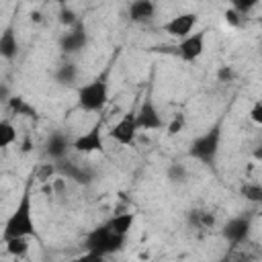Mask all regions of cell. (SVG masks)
<instances>
[{
  "label": "cell",
  "instance_id": "cell-30",
  "mask_svg": "<svg viewBox=\"0 0 262 262\" xmlns=\"http://www.w3.org/2000/svg\"><path fill=\"white\" fill-rule=\"evenodd\" d=\"M74 262H104V256H98V254H92V252H84Z\"/></svg>",
  "mask_w": 262,
  "mask_h": 262
},
{
  "label": "cell",
  "instance_id": "cell-13",
  "mask_svg": "<svg viewBox=\"0 0 262 262\" xmlns=\"http://www.w3.org/2000/svg\"><path fill=\"white\" fill-rule=\"evenodd\" d=\"M70 147H72L70 137L63 135V133H59V131L51 133V135L47 137V141H45V154H47L51 160H55V162L63 160Z\"/></svg>",
  "mask_w": 262,
  "mask_h": 262
},
{
  "label": "cell",
  "instance_id": "cell-15",
  "mask_svg": "<svg viewBox=\"0 0 262 262\" xmlns=\"http://www.w3.org/2000/svg\"><path fill=\"white\" fill-rule=\"evenodd\" d=\"M156 16V4L151 0H135L129 4V18L133 23H149Z\"/></svg>",
  "mask_w": 262,
  "mask_h": 262
},
{
  "label": "cell",
  "instance_id": "cell-3",
  "mask_svg": "<svg viewBox=\"0 0 262 262\" xmlns=\"http://www.w3.org/2000/svg\"><path fill=\"white\" fill-rule=\"evenodd\" d=\"M125 242H127V235H119L111 231L106 223H102L92 231H88V235L84 237V250L98 256H108V254L121 252L125 248Z\"/></svg>",
  "mask_w": 262,
  "mask_h": 262
},
{
  "label": "cell",
  "instance_id": "cell-8",
  "mask_svg": "<svg viewBox=\"0 0 262 262\" xmlns=\"http://www.w3.org/2000/svg\"><path fill=\"white\" fill-rule=\"evenodd\" d=\"M205 37H207V31H196V33H190L188 37L180 39V43L176 45L178 57L186 63L196 61L205 51Z\"/></svg>",
  "mask_w": 262,
  "mask_h": 262
},
{
  "label": "cell",
  "instance_id": "cell-28",
  "mask_svg": "<svg viewBox=\"0 0 262 262\" xmlns=\"http://www.w3.org/2000/svg\"><path fill=\"white\" fill-rule=\"evenodd\" d=\"M223 16H225V20H227L231 27H239V25H242V16H239L231 6L225 10V14H223Z\"/></svg>",
  "mask_w": 262,
  "mask_h": 262
},
{
  "label": "cell",
  "instance_id": "cell-4",
  "mask_svg": "<svg viewBox=\"0 0 262 262\" xmlns=\"http://www.w3.org/2000/svg\"><path fill=\"white\" fill-rule=\"evenodd\" d=\"M108 102V82L104 76L94 78L78 88V108L86 113H100Z\"/></svg>",
  "mask_w": 262,
  "mask_h": 262
},
{
  "label": "cell",
  "instance_id": "cell-20",
  "mask_svg": "<svg viewBox=\"0 0 262 262\" xmlns=\"http://www.w3.org/2000/svg\"><path fill=\"white\" fill-rule=\"evenodd\" d=\"M6 246V252L14 258H23L27 252H29V239L27 237H16V239H8L4 242Z\"/></svg>",
  "mask_w": 262,
  "mask_h": 262
},
{
  "label": "cell",
  "instance_id": "cell-9",
  "mask_svg": "<svg viewBox=\"0 0 262 262\" xmlns=\"http://www.w3.org/2000/svg\"><path fill=\"white\" fill-rule=\"evenodd\" d=\"M250 229H252V221H250V217L239 215V217H231V219L223 225L221 235H223V239H225L229 246H239L242 242L248 239Z\"/></svg>",
  "mask_w": 262,
  "mask_h": 262
},
{
  "label": "cell",
  "instance_id": "cell-24",
  "mask_svg": "<svg viewBox=\"0 0 262 262\" xmlns=\"http://www.w3.org/2000/svg\"><path fill=\"white\" fill-rule=\"evenodd\" d=\"M190 221H192V225H196L201 229H207L215 223V217L211 213H205V211H190Z\"/></svg>",
  "mask_w": 262,
  "mask_h": 262
},
{
  "label": "cell",
  "instance_id": "cell-21",
  "mask_svg": "<svg viewBox=\"0 0 262 262\" xmlns=\"http://www.w3.org/2000/svg\"><path fill=\"white\" fill-rule=\"evenodd\" d=\"M239 194L250 201V203H262V186L258 182H246L242 188H239Z\"/></svg>",
  "mask_w": 262,
  "mask_h": 262
},
{
  "label": "cell",
  "instance_id": "cell-12",
  "mask_svg": "<svg viewBox=\"0 0 262 262\" xmlns=\"http://www.w3.org/2000/svg\"><path fill=\"white\" fill-rule=\"evenodd\" d=\"M55 170L61 174V176H66L68 180H74V182H78V184H90L92 182V172L86 168V166H80V164H76V162H72V160H59L57 164H55Z\"/></svg>",
  "mask_w": 262,
  "mask_h": 262
},
{
  "label": "cell",
  "instance_id": "cell-7",
  "mask_svg": "<svg viewBox=\"0 0 262 262\" xmlns=\"http://www.w3.org/2000/svg\"><path fill=\"white\" fill-rule=\"evenodd\" d=\"M72 147L78 154H94V151H102L104 149V135H102V123H94L86 133L78 135L72 141Z\"/></svg>",
  "mask_w": 262,
  "mask_h": 262
},
{
  "label": "cell",
  "instance_id": "cell-32",
  "mask_svg": "<svg viewBox=\"0 0 262 262\" xmlns=\"http://www.w3.org/2000/svg\"><path fill=\"white\" fill-rule=\"evenodd\" d=\"M219 262H229V256H223V258H221Z\"/></svg>",
  "mask_w": 262,
  "mask_h": 262
},
{
  "label": "cell",
  "instance_id": "cell-23",
  "mask_svg": "<svg viewBox=\"0 0 262 262\" xmlns=\"http://www.w3.org/2000/svg\"><path fill=\"white\" fill-rule=\"evenodd\" d=\"M57 20H59V25L61 27H66V29H70V27H74L80 18H78V14L70 8V6H66V4H61L59 6V12H57Z\"/></svg>",
  "mask_w": 262,
  "mask_h": 262
},
{
  "label": "cell",
  "instance_id": "cell-31",
  "mask_svg": "<svg viewBox=\"0 0 262 262\" xmlns=\"http://www.w3.org/2000/svg\"><path fill=\"white\" fill-rule=\"evenodd\" d=\"M10 86L6 84V82H0V104H8V100H10Z\"/></svg>",
  "mask_w": 262,
  "mask_h": 262
},
{
  "label": "cell",
  "instance_id": "cell-11",
  "mask_svg": "<svg viewBox=\"0 0 262 262\" xmlns=\"http://www.w3.org/2000/svg\"><path fill=\"white\" fill-rule=\"evenodd\" d=\"M196 23H199V14L196 12H180V14L172 16L164 25V31L174 39H184V37H188L192 33Z\"/></svg>",
  "mask_w": 262,
  "mask_h": 262
},
{
  "label": "cell",
  "instance_id": "cell-25",
  "mask_svg": "<svg viewBox=\"0 0 262 262\" xmlns=\"http://www.w3.org/2000/svg\"><path fill=\"white\" fill-rule=\"evenodd\" d=\"M184 123H186L184 115H182V113H176V115L172 117V121L168 123V135H170V137L178 135V133H180V131L184 129Z\"/></svg>",
  "mask_w": 262,
  "mask_h": 262
},
{
  "label": "cell",
  "instance_id": "cell-29",
  "mask_svg": "<svg viewBox=\"0 0 262 262\" xmlns=\"http://www.w3.org/2000/svg\"><path fill=\"white\" fill-rule=\"evenodd\" d=\"M250 119H252L256 125H262V102H260V100L254 102V106H252V111H250Z\"/></svg>",
  "mask_w": 262,
  "mask_h": 262
},
{
  "label": "cell",
  "instance_id": "cell-16",
  "mask_svg": "<svg viewBox=\"0 0 262 262\" xmlns=\"http://www.w3.org/2000/svg\"><path fill=\"white\" fill-rule=\"evenodd\" d=\"M133 223H135V215L133 213H119V215H115V217H111L106 221L108 229L115 231V233H119V235H127L131 231Z\"/></svg>",
  "mask_w": 262,
  "mask_h": 262
},
{
  "label": "cell",
  "instance_id": "cell-18",
  "mask_svg": "<svg viewBox=\"0 0 262 262\" xmlns=\"http://www.w3.org/2000/svg\"><path fill=\"white\" fill-rule=\"evenodd\" d=\"M8 108L20 117H37V111L35 106L25 98V96H10L8 100Z\"/></svg>",
  "mask_w": 262,
  "mask_h": 262
},
{
  "label": "cell",
  "instance_id": "cell-19",
  "mask_svg": "<svg viewBox=\"0 0 262 262\" xmlns=\"http://www.w3.org/2000/svg\"><path fill=\"white\" fill-rule=\"evenodd\" d=\"M16 141V129L10 121L6 119H0V149L12 145Z\"/></svg>",
  "mask_w": 262,
  "mask_h": 262
},
{
  "label": "cell",
  "instance_id": "cell-17",
  "mask_svg": "<svg viewBox=\"0 0 262 262\" xmlns=\"http://www.w3.org/2000/svg\"><path fill=\"white\" fill-rule=\"evenodd\" d=\"M53 78L61 86H74V82L78 80V68H76V63H72V61L59 63L57 70H55V74H53Z\"/></svg>",
  "mask_w": 262,
  "mask_h": 262
},
{
  "label": "cell",
  "instance_id": "cell-27",
  "mask_svg": "<svg viewBox=\"0 0 262 262\" xmlns=\"http://www.w3.org/2000/svg\"><path fill=\"white\" fill-rule=\"evenodd\" d=\"M233 76H235V72H233L231 66H219V70H217V80L219 82H229Z\"/></svg>",
  "mask_w": 262,
  "mask_h": 262
},
{
  "label": "cell",
  "instance_id": "cell-1",
  "mask_svg": "<svg viewBox=\"0 0 262 262\" xmlns=\"http://www.w3.org/2000/svg\"><path fill=\"white\" fill-rule=\"evenodd\" d=\"M16 237H27V239L35 237V217H33V201L29 188H25V192L20 194L16 207L8 215L2 229V242Z\"/></svg>",
  "mask_w": 262,
  "mask_h": 262
},
{
  "label": "cell",
  "instance_id": "cell-2",
  "mask_svg": "<svg viewBox=\"0 0 262 262\" xmlns=\"http://www.w3.org/2000/svg\"><path fill=\"white\" fill-rule=\"evenodd\" d=\"M221 121H217L215 125H211L205 133L196 135L192 141H190V147H188V156L203 162L205 166H213L217 162V156H219V145H221Z\"/></svg>",
  "mask_w": 262,
  "mask_h": 262
},
{
  "label": "cell",
  "instance_id": "cell-14",
  "mask_svg": "<svg viewBox=\"0 0 262 262\" xmlns=\"http://www.w3.org/2000/svg\"><path fill=\"white\" fill-rule=\"evenodd\" d=\"M20 51V43L16 37V31L12 25H8L2 33H0V57L2 59H14Z\"/></svg>",
  "mask_w": 262,
  "mask_h": 262
},
{
  "label": "cell",
  "instance_id": "cell-6",
  "mask_svg": "<svg viewBox=\"0 0 262 262\" xmlns=\"http://www.w3.org/2000/svg\"><path fill=\"white\" fill-rule=\"evenodd\" d=\"M135 123H137L139 131H156V129L164 127L162 115H160V111H158V106L149 94L141 100L139 108L135 111Z\"/></svg>",
  "mask_w": 262,
  "mask_h": 262
},
{
  "label": "cell",
  "instance_id": "cell-10",
  "mask_svg": "<svg viewBox=\"0 0 262 262\" xmlns=\"http://www.w3.org/2000/svg\"><path fill=\"white\" fill-rule=\"evenodd\" d=\"M137 133H139V129H137V123H135V113L129 111V113H125V115L119 119L117 125L111 127L108 137L115 139V141L121 143V145H131V143L135 141Z\"/></svg>",
  "mask_w": 262,
  "mask_h": 262
},
{
  "label": "cell",
  "instance_id": "cell-26",
  "mask_svg": "<svg viewBox=\"0 0 262 262\" xmlns=\"http://www.w3.org/2000/svg\"><path fill=\"white\" fill-rule=\"evenodd\" d=\"M258 6V0H235L233 4H231V8L239 14V16H246L252 8H256Z\"/></svg>",
  "mask_w": 262,
  "mask_h": 262
},
{
  "label": "cell",
  "instance_id": "cell-5",
  "mask_svg": "<svg viewBox=\"0 0 262 262\" xmlns=\"http://www.w3.org/2000/svg\"><path fill=\"white\" fill-rule=\"evenodd\" d=\"M57 43H59L61 53H66V55H74V53H80L82 49H86V45H88V31H86L84 20H78L74 27L66 29V33H61Z\"/></svg>",
  "mask_w": 262,
  "mask_h": 262
},
{
  "label": "cell",
  "instance_id": "cell-22",
  "mask_svg": "<svg viewBox=\"0 0 262 262\" xmlns=\"http://www.w3.org/2000/svg\"><path fill=\"white\" fill-rule=\"evenodd\" d=\"M166 176H168V180H170V182L178 184V182H186V176H188V172H186L184 164H178V162H174V164H170V166H168V170H166Z\"/></svg>",
  "mask_w": 262,
  "mask_h": 262
}]
</instances>
